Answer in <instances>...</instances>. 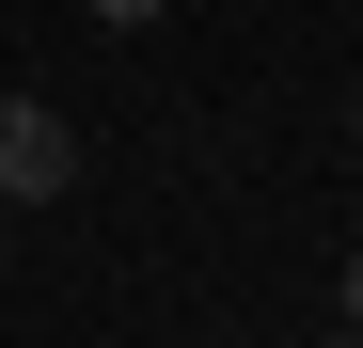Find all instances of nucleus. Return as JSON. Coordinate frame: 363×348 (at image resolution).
I'll return each instance as SVG.
<instances>
[{
  "label": "nucleus",
  "mask_w": 363,
  "mask_h": 348,
  "mask_svg": "<svg viewBox=\"0 0 363 348\" xmlns=\"http://www.w3.org/2000/svg\"><path fill=\"white\" fill-rule=\"evenodd\" d=\"M95 32H158V0H95Z\"/></svg>",
  "instance_id": "nucleus-2"
},
{
  "label": "nucleus",
  "mask_w": 363,
  "mask_h": 348,
  "mask_svg": "<svg viewBox=\"0 0 363 348\" xmlns=\"http://www.w3.org/2000/svg\"><path fill=\"white\" fill-rule=\"evenodd\" d=\"M347 127H363V95H347Z\"/></svg>",
  "instance_id": "nucleus-4"
},
{
  "label": "nucleus",
  "mask_w": 363,
  "mask_h": 348,
  "mask_svg": "<svg viewBox=\"0 0 363 348\" xmlns=\"http://www.w3.org/2000/svg\"><path fill=\"white\" fill-rule=\"evenodd\" d=\"M332 317H347V332H363V254H347V269H332Z\"/></svg>",
  "instance_id": "nucleus-3"
},
{
  "label": "nucleus",
  "mask_w": 363,
  "mask_h": 348,
  "mask_svg": "<svg viewBox=\"0 0 363 348\" xmlns=\"http://www.w3.org/2000/svg\"><path fill=\"white\" fill-rule=\"evenodd\" d=\"M48 190H79V127L48 95H0V206H48Z\"/></svg>",
  "instance_id": "nucleus-1"
}]
</instances>
